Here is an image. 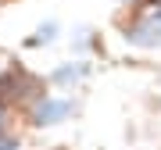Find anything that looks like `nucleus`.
Masks as SVG:
<instances>
[{
    "instance_id": "1",
    "label": "nucleus",
    "mask_w": 161,
    "mask_h": 150,
    "mask_svg": "<svg viewBox=\"0 0 161 150\" xmlns=\"http://www.w3.org/2000/svg\"><path fill=\"white\" fill-rule=\"evenodd\" d=\"M75 115V100L72 97H40L32 107V125L40 129H50V125H61Z\"/></svg>"
},
{
    "instance_id": "2",
    "label": "nucleus",
    "mask_w": 161,
    "mask_h": 150,
    "mask_svg": "<svg viewBox=\"0 0 161 150\" xmlns=\"http://www.w3.org/2000/svg\"><path fill=\"white\" fill-rule=\"evenodd\" d=\"M125 40L136 43V46H158L161 43V14L150 11V14L140 18V22H132L125 29Z\"/></svg>"
},
{
    "instance_id": "3",
    "label": "nucleus",
    "mask_w": 161,
    "mask_h": 150,
    "mask_svg": "<svg viewBox=\"0 0 161 150\" xmlns=\"http://www.w3.org/2000/svg\"><path fill=\"white\" fill-rule=\"evenodd\" d=\"M86 75H90V64H86V61H68V64H61V68L50 72V82H54V86L72 89V86H79Z\"/></svg>"
},
{
    "instance_id": "4",
    "label": "nucleus",
    "mask_w": 161,
    "mask_h": 150,
    "mask_svg": "<svg viewBox=\"0 0 161 150\" xmlns=\"http://www.w3.org/2000/svg\"><path fill=\"white\" fill-rule=\"evenodd\" d=\"M54 40H58V22H47V25H40V29L32 32L29 46H47V43H54Z\"/></svg>"
},
{
    "instance_id": "5",
    "label": "nucleus",
    "mask_w": 161,
    "mask_h": 150,
    "mask_svg": "<svg viewBox=\"0 0 161 150\" xmlns=\"http://www.w3.org/2000/svg\"><path fill=\"white\" fill-rule=\"evenodd\" d=\"M0 150H18V139H7V136H0Z\"/></svg>"
},
{
    "instance_id": "6",
    "label": "nucleus",
    "mask_w": 161,
    "mask_h": 150,
    "mask_svg": "<svg viewBox=\"0 0 161 150\" xmlns=\"http://www.w3.org/2000/svg\"><path fill=\"white\" fill-rule=\"evenodd\" d=\"M0 4H7V0H0Z\"/></svg>"
}]
</instances>
